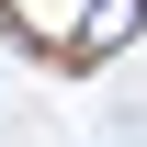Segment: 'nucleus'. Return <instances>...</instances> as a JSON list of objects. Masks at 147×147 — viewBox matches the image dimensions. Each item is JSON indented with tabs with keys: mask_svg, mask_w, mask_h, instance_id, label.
<instances>
[{
	"mask_svg": "<svg viewBox=\"0 0 147 147\" xmlns=\"http://www.w3.org/2000/svg\"><path fill=\"white\" fill-rule=\"evenodd\" d=\"M0 23H11L34 57H68V68H79V45H91L102 0H0Z\"/></svg>",
	"mask_w": 147,
	"mask_h": 147,
	"instance_id": "1",
	"label": "nucleus"
}]
</instances>
